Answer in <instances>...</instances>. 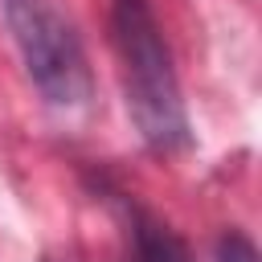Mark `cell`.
Here are the masks:
<instances>
[{"label":"cell","mask_w":262,"mask_h":262,"mask_svg":"<svg viewBox=\"0 0 262 262\" xmlns=\"http://www.w3.org/2000/svg\"><path fill=\"white\" fill-rule=\"evenodd\" d=\"M111 41L119 57L123 98L139 127V139L160 156L188 147V111L180 78L151 8L143 0H119L111 12Z\"/></svg>","instance_id":"6da1fadb"},{"label":"cell","mask_w":262,"mask_h":262,"mask_svg":"<svg viewBox=\"0 0 262 262\" xmlns=\"http://www.w3.org/2000/svg\"><path fill=\"white\" fill-rule=\"evenodd\" d=\"M29 82L53 111H82L94 94L78 29L53 0H0Z\"/></svg>","instance_id":"7a4b0ae2"},{"label":"cell","mask_w":262,"mask_h":262,"mask_svg":"<svg viewBox=\"0 0 262 262\" xmlns=\"http://www.w3.org/2000/svg\"><path fill=\"white\" fill-rule=\"evenodd\" d=\"M131 246H135V262H192L184 242L139 209H131Z\"/></svg>","instance_id":"3957f363"},{"label":"cell","mask_w":262,"mask_h":262,"mask_svg":"<svg viewBox=\"0 0 262 262\" xmlns=\"http://www.w3.org/2000/svg\"><path fill=\"white\" fill-rule=\"evenodd\" d=\"M217 262H258V250L242 229H225L217 237Z\"/></svg>","instance_id":"277c9868"}]
</instances>
